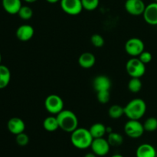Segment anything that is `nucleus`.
Segmentation results:
<instances>
[{"label":"nucleus","instance_id":"423d86ee","mask_svg":"<svg viewBox=\"0 0 157 157\" xmlns=\"http://www.w3.org/2000/svg\"><path fill=\"white\" fill-rule=\"evenodd\" d=\"M144 131V124L136 120H129L124 125L126 135L133 139H137L142 136Z\"/></svg>","mask_w":157,"mask_h":157},{"label":"nucleus","instance_id":"0eeeda50","mask_svg":"<svg viewBox=\"0 0 157 157\" xmlns=\"http://www.w3.org/2000/svg\"><path fill=\"white\" fill-rule=\"evenodd\" d=\"M144 43L140 38H131L125 43L126 52L131 57H138L144 51Z\"/></svg>","mask_w":157,"mask_h":157},{"label":"nucleus","instance_id":"72a5a7b5","mask_svg":"<svg viewBox=\"0 0 157 157\" xmlns=\"http://www.w3.org/2000/svg\"><path fill=\"white\" fill-rule=\"evenodd\" d=\"M111 157H124V156H122V155H121V154H114V155H113Z\"/></svg>","mask_w":157,"mask_h":157},{"label":"nucleus","instance_id":"bb28decb","mask_svg":"<svg viewBox=\"0 0 157 157\" xmlns=\"http://www.w3.org/2000/svg\"><path fill=\"white\" fill-rule=\"evenodd\" d=\"M97 99L101 104H106L110 99V94L109 90H102L97 92Z\"/></svg>","mask_w":157,"mask_h":157},{"label":"nucleus","instance_id":"cd10ccee","mask_svg":"<svg viewBox=\"0 0 157 157\" xmlns=\"http://www.w3.org/2000/svg\"><path fill=\"white\" fill-rule=\"evenodd\" d=\"M90 42L95 48H101L104 45V38L99 34H94L90 38Z\"/></svg>","mask_w":157,"mask_h":157},{"label":"nucleus","instance_id":"a211bd4d","mask_svg":"<svg viewBox=\"0 0 157 157\" xmlns=\"http://www.w3.org/2000/svg\"><path fill=\"white\" fill-rule=\"evenodd\" d=\"M11 71L9 67L0 64V89L7 87L11 81Z\"/></svg>","mask_w":157,"mask_h":157},{"label":"nucleus","instance_id":"f03ea898","mask_svg":"<svg viewBox=\"0 0 157 157\" xmlns=\"http://www.w3.org/2000/svg\"><path fill=\"white\" fill-rule=\"evenodd\" d=\"M147 111V104L140 98H135L130 101L124 107V115L129 120L139 121L145 115Z\"/></svg>","mask_w":157,"mask_h":157},{"label":"nucleus","instance_id":"f257e3e1","mask_svg":"<svg viewBox=\"0 0 157 157\" xmlns=\"http://www.w3.org/2000/svg\"><path fill=\"white\" fill-rule=\"evenodd\" d=\"M93 136L89 130L83 127H78L71 134V142L72 145L79 150H85L91 146Z\"/></svg>","mask_w":157,"mask_h":157},{"label":"nucleus","instance_id":"412c9836","mask_svg":"<svg viewBox=\"0 0 157 157\" xmlns=\"http://www.w3.org/2000/svg\"><path fill=\"white\" fill-rule=\"evenodd\" d=\"M107 141L110 147H119L124 142V137L121 133L111 132V133H108Z\"/></svg>","mask_w":157,"mask_h":157},{"label":"nucleus","instance_id":"b1692460","mask_svg":"<svg viewBox=\"0 0 157 157\" xmlns=\"http://www.w3.org/2000/svg\"><path fill=\"white\" fill-rule=\"evenodd\" d=\"M18 15L21 19L27 21V20L31 19L32 18V16H33V10L29 6H22L21 7V9H20Z\"/></svg>","mask_w":157,"mask_h":157},{"label":"nucleus","instance_id":"9b49d317","mask_svg":"<svg viewBox=\"0 0 157 157\" xmlns=\"http://www.w3.org/2000/svg\"><path fill=\"white\" fill-rule=\"evenodd\" d=\"M143 16L147 24L157 25V2H154L146 6Z\"/></svg>","mask_w":157,"mask_h":157},{"label":"nucleus","instance_id":"473e14b6","mask_svg":"<svg viewBox=\"0 0 157 157\" xmlns=\"http://www.w3.org/2000/svg\"><path fill=\"white\" fill-rule=\"evenodd\" d=\"M24 1L27 3H33L35 2L36 1H38V0H24Z\"/></svg>","mask_w":157,"mask_h":157},{"label":"nucleus","instance_id":"4468645a","mask_svg":"<svg viewBox=\"0 0 157 157\" xmlns=\"http://www.w3.org/2000/svg\"><path fill=\"white\" fill-rule=\"evenodd\" d=\"M93 87L97 92L110 90L111 87V81L106 75H98L94 79Z\"/></svg>","mask_w":157,"mask_h":157},{"label":"nucleus","instance_id":"aec40b11","mask_svg":"<svg viewBox=\"0 0 157 157\" xmlns=\"http://www.w3.org/2000/svg\"><path fill=\"white\" fill-rule=\"evenodd\" d=\"M43 127L48 132L56 131L58 129H59V124L57 117L49 116L46 117L43 121Z\"/></svg>","mask_w":157,"mask_h":157},{"label":"nucleus","instance_id":"20e7f679","mask_svg":"<svg viewBox=\"0 0 157 157\" xmlns=\"http://www.w3.org/2000/svg\"><path fill=\"white\" fill-rule=\"evenodd\" d=\"M126 71L131 78H140L146 72L145 64H144L139 58L133 57L128 60L126 64Z\"/></svg>","mask_w":157,"mask_h":157},{"label":"nucleus","instance_id":"c85d7f7f","mask_svg":"<svg viewBox=\"0 0 157 157\" xmlns=\"http://www.w3.org/2000/svg\"><path fill=\"white\" fill-rule=\"evenodd\" d=\"M15 141L20 147H25L29 143V136L25 132H23L15 136Z\"/></svg>","mask_w":157,"mask_h":157},{"label":"nucleus","instance_id":"9d476101","mask_svg":"<svg viewBox=\"0 0 157 157\" xmlns=\"http://www.w3.org/2000/svg\"><path fill=\"white\" fill-rule=\"evenodd\" d=\"M124 7L127 13L138 16L144 14L146 5L143 0H126Z\"/></svg>","mask_w":157,"mask_h":157},{"label":"nucleus","instance_id":"ddd939ff","mask_svg":"<svg viewBox=\"0 0 157 157\" xmlns=\"http://www.w3.org/2000/svg\"><path fill=\"white\" fill-rule=\"evenodd\" d=\"M7 128L9 131L13 135H18L25 132V124L19 117H12L9 120L7 123Z\"/></svg>","mask_w":157,"mask_h":157},{"label":"nucleus","instance_id":"f8f14e48","mask_svg":"<svg viewBox=\"0 0 157 157\" xmlns=\"http://www.w3.org/2000/svg\"><path fill=\"white\" fill-rule=\"evenodd\" d=\"M34 34H35L34 28L30 25H21L15 32L16 38L23 42L32 39V37L34 36Z\"/></svg>","mask_w":157,"mask_h":157},{"label":"nucleus","instance_id":"393cba45","mask_svg":"<svg viewBox=\"0 0 157 157\" xmlns=\"http://www.w3.org/2000/svg\"><path fill=\"white\" fill-rule=\"evenodd\" d=\"M144 127L145 131L153 132L157 130V119L156 117L147 118L144 123Z\"/></svg>","mask_w":157,"mask_h":157},{"label":"nucleus","instance_id":"6ab92c4d","mask_svg":"<svg viewBox=\"0 0 157 157\" xmlns=\"http://www.w3.org/2000/svg\"><path fill=\"white\" fill-rule=\"evenodd\" d=\"M88 130L94 139L104 137V135L107 133V127L101 123L94 124Z\"/></svg>","mask_w":157,"mask_h":157},{"label":"nucleus","instance_id":"1a4fd4ad","mask_svg":"<svg viewBox=\"0 0 157 157\" xmlns=\"http://www.w3.org/2000/svg\"><path fill=\"white\" fill-rule=\"evenodd\" d=\"M90 148L92 152L98 156H104L110 152V145L107 140L104 139V137L97 138L93 140Z\"/></svg>","mask_w":157,"mask_h":157},{"label":"nucleus","instance_id":"5701e85b","mask_svg":"<svg viewBox=\"0 0 157 157\" xmlns=\"http://www.w3.org/2000/svg\"><path fill=\"white\" fill-rule=\"evenodd\" d=\"M142 81L138 78H131L128 83V89L132 93H138L142 89Z\"/></svg>","mask_w":157,"mask_h":157},{"label":"nucleus","instance_id":"f704fd0d","mask_svg":"<svg viewBox=\"0 0 157 157\" xmlns=\"http://www.w3.org/2000/svg\"><path fill=\"white\" fill-rule=\"evenodd\" d=\"M1 62H2V55L1 53H0V64H1Z\"/></svg>","mask_w":157,"mask_h":157},{"label":"nucleus","instance_id":"7ed1b4c3","mask_svg":"<svg viewBox=\"0 0 157 157\" xmlns=\"http://www.w3.org/2000/svg\"><path fill=\"white\" fill-rule=\"evenodd\" d=\"M56 117L59 124V128L63 131L71 133L78 127V117L71 110H63Z\"/></svg>","mask_w":157,"mask_h":157},{"label":"nucleus","instance_id":"7c9ffc66","mask_svg":"<svg viewBox=\"0 0 157 157\" xmlns=\"http://www.w3.org/2000/svg\"><path fill=\"white\" fill-rule=\"evenodd\" d=\"M84 157H98V156L95 153H94L93 152H90V153H86Z\"/></svg>","mask_w":157,"mask_h":157},{"label":"nucleus","instance_id":"2eb2a0df","mask_svg":"<svg viewBox=\"0 0 157 157\" xmlns=\"http://www.w3.org/2000/svg\"><path fill=\"white\" fill-rule=\"evenodd\" d=\"M3 9L10 15H18L22 6L21 0H2Z\"/></svg>","mask_w":157,"mask_h":157},{"label":"nucleus","instance_id":"c9c22d12","mask_svg":"<svg viewBox=\"0 0 157 157\" xmlns=\"http://www.w3.org/2000/svg\"><path fill=\"white\" fill-rule=\"evenodd\" d=\"M155 2H157V0H155Z\"/></svg>","mask_w":157,"mask_h":157},{"label":"nucleus","instance_id":"f3484780","mask_svg":"<svg viewBox=\"0 0 157 157\" xmlns=\"http://www.w3.org/2000/svg\"><path fill=\"white\" fill-rule=\"evenodd\" d=\"M96 62L95 56L90 52H84L78 58V64L82 68H91Z\"/></svg>","mask_w":157,"mask_h":157},{"label":"nucleus","instance_id":"6e6552de","mask_svg":"<svg viewBox=\"0 0 157 157\" xmlns=\"http://www.w3.org/2000/svg\"><path fill=\"white\" fill-rule=\"evenodd\" d=\"M60 3L63 12L67 15H79L84 9L81 0H61Z\"/></svg>","mask_w":157,"mask_h":157},{"label":"nucleus","instance_id":"e433bc0d","mask_svg":"<svg viewBox=\"0 0 157 157\" xmlns=\"http://www.w3.org/2000/svg\"><path fill=\"white\" fill-rule=\"evenodd\" d=\"M143 1H144V0H143Z\"/></svg>","mask_w":157,"mask_h":157},{"label":"nucleus","instance_id":"39448f33","mask_svg":"<svg viewBox=\"0 0 157 157\" xmlns=\"http://www.w3.org/2000/svg\"><path fill=\"white\" fill-rule=\"evenodd\" d=\"M44 107L51 114L57 115L64 110V101L57 94H50L44 101Z\"/></svg>","mask_w":157,"mask_h":157},{"label":"nucleus","instance_id":"4be33fe9","mask_svg":"<svg viewBox=\"0 0 157 157\" xmlns=\"http://www.w3.org/2000/svg\"><path fill=\"white\" fill-rule=\"evenodd\" d=\"M108 115L112 119H119L124 115V107L118 104H113L109 108Z\"/></svg>","mask_w":157,"mask_h":157},{"label":"nucleus","instance_id":"a878e982","mask_svg":"<svg viewBox=\"0 0 157 157\" xmlns=\"http://www.w3.org/2000/svg\"><path fill=\"white\" fill-rule=\"evenodd\" d=\"M83 9L91 12L95 10L99 6L100 0H81Z\"/></svg>","mask_w":157,"mask_h":157},{"label":"nucleus","instance_id":"2f4dec72","mask_svg":"<svg viewBox=\"0 0 157 157\" xmlns=\"http://www.w3.org/2000/svg\"><path fill=\"white\" fill-rule=\"evenodd\" d=\"M61 0H46V2H48V3H51V4H55V3L58 2Z\"/></svg>","mask_w":157,"mask_h":157},{"label":"nucleus","instance_id":"c756f323","mask_svg":"<svg viewBox=\"0 0 157 157\" xmlns=\"http://www.w3.org/2000/svg\"><path fill=\"white\" fill-rule=\"evenodd\" d=\"M139 59L142 61L144 64H148L153 59V56H152V54L149 52H146V51H144L140 55L138 56Z\"/></svg>","mask_w":157,"mask_h":157},{"label":"nucleus","instance_id":"dca6fc26","mask_svg":"<svg viewBox=\"0 0 157 157\" xmlns=\"http://www.w3.org/2000/svg\"><path fill=\"white\" fill-rule=\"evenodd\" d=\"M136 157H156V150L153 145L143 144L137 147L136 151Z\"/></svg>","mask_w":157,"mask_h":157}]
</instances>
